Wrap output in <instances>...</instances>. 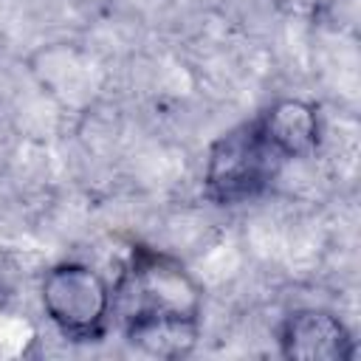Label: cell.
<instances>
[{
  "label": "cell",
  "mask_w": 361,
  "mask_h": 361,
  "mask_svg": "<svg viewBox=\"0 0 361 361\" xmlns=\"http://www.w3.org/2000/svg\"><path fill=\"white\" fill-rule=\"evenodd\" d=\"M203 293L180 259L133 245L113 288V310L133 347L155 358H183L197 341Z\"/></svg>",
  "instance_id": "6da1fadb"
},
{
  "label": "cell",
  "mask_w": 361,
  "mask_h": 361,
  "mask_svg": "<svg viewBox=\"0 0 361 361\" xmlns=\"http://www.w3.org/2000/svg\"><path fill=\"white\" fill-rule=\"evenodd\" d=\"M285 158L265 138L257 118L223 133L206 155L203 189L220 206H237L259 197L279 175Z\"/></svg>",
  "instance_id": "7a4b0ae2"
},
{
  "label": "cell",
  "mask_w": 361,
  "mask_h": 361,
  "mask_svg": "<svg viewBox=\"0 0 361 361\" xmlns=\"http://www.w3.org/2000/svg\"><path fill=\"white\" fill-rule=\"evenodd\" d=\"M42 307L56 330L73 341L102 338L113 313V290L85 262H59L42 279Z\"/></svg>",
  "instance_id": "3957f363"
},
{
  "label": "cell",
  "mask_w": 361,
  "mask_h": 361,
  "mask_svg": "<svg viewBox=\"0 0 361 361\" xmlns=\"http://www.w3.org/2000/svg\"><path fill=\"white\" fill-rule=\"evenodd\" d=\"M279 350L285 358L299 361H347L355 355L344 322L319 307H302L285 316L279 327Z\"/></svg>",
  "instance_id": "277c9868"
},
{
  "label": "cell",
  "mask_w": 361,
  "mask_h": 361,
  "mask_svg": "<svg viewBox=\"0 0 361 361\" xmlns=\"http://www.w3.org/2000/svg\"><path fill=\"white\" fill-rule=\"evenodd\" d=\"M265 138L274 144V149L285 158H307L319 147L322 124H319V110L310 102L302 99H279L268 110L257 116Z\"/></svg>",
  "instance_id": "5b68a950"
}]
</instances>
